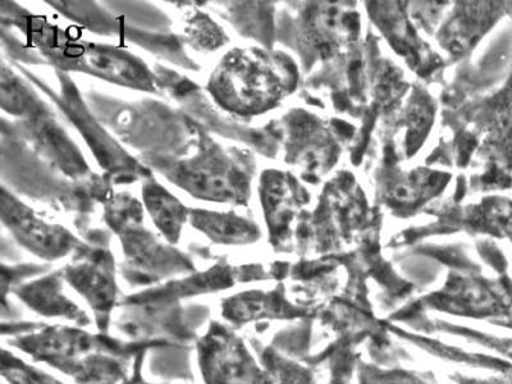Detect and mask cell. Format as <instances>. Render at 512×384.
I'll list each match as a JSON object with an SVG mask.
<instances>
[{
    "instance_id": "cell-1",
    "label": "cell",
    "mask_w": 512,
    "mask_h": 384,
    "mask_svg": "<svg viewBox=\"0 0 512 384\" xmlns=\"http://www.w3.org/2000/svg\"><path fill=\"white\" fill-rule=\"evenodd\" d=\"M9 344L32 359L59 370L77 384H123L131 361L164 341L123 342L108 333L91 335L82 327L15 324Z\"/></svg>"
},
{
    "instance_id": "cell-2",
    "label": "cell",
    "mask_w": 512,
    "mask_h": 384,
    "mask_svg": "<svg viewBox=\"0 0 512 384\" xmlns=\"http://www.w3.org/2000/svg\"><path fill=\"white\" fill-rule=\"evenodd\" d=\"M205 384H274L231 328L212 322L196 344Z\"/></svg>"
},
{
    "instance_id": "cell-3",
    "label": "cell",
    "mask_w": 512,
    "mask_h": 384,
    "mask_svg": "<svg viewBox=\"0 0 512 384\" xmlns=\"http://www.w3.org/2000/svg\"><path fill=\"white\" fill-rule=\"evenodd\" d=\"M63 276L93 310L99 332L108 333L118 303L112 259L104 251H95L68 265Z\"/></svg>"
},
{
    "instance_id": "cell-4",
    "label": "cell",
    "mask_w": 512,
    "mask_h": 384,
    "mask_svg": "<svg viewBox=\"0 0 512 384\" xmlns=\"http://www.w3.org/2000/svg\"><path fill=\"white\" fill-rule=\"evenodd\" d=\"M2 203L4 223L31 253L43 259L54 260L67 255L75 246L76 241L70 233L41 221L30 209L11 196L6 198L3 195Z\"/></svg>"
},
{
    "instance_id": "cell-5",
    "label": "cell",
    "mask_w": 512,
    "mask_h": 384,
    "mask_svg": "<svg viewBox=\"0 0 512 384\" xmlns=\"http://www.w3.org/2000/svg\"><path fill=\"white\" fill-rule=\"evenodd\" d=\"M15 294L31 310L43 317L64 319L82 328L91 324L89 315L63 294L59 274H50L39 281L17 287Z\"/></svg>"
},
{
    "instance_id": "cell-6",
    "label": "cell",
    "mask_w": 512,
    "mask_h": 384,
    "mask_svg": "<svg viewBox=\"0 0 512 384\" xmlns=\"http://www.w3.org/2000/svg\"><path fill=\"white\" fill-rule=\"evenodd\" d=\"M278 299L260 294H241L224 300L222 305L223 318L233 324L242 326L253 320L262 318H280L294 315L288 313Z\"/></svg>"
},
{
    "instance_id": "cell-7",
    "label": "cell",
    "mask_w": 512,
    "mask_h": 384,
    "mask_svg": "<svg viewBox=\"0 0 512 384\" xmlns=\"http://www.w3.org/2000/svg\"><path fill=\"white\" fill-rule=\"evenodd\" d=\"M145 201L160 230L172 242L177 241L186 217L182 205L168 192L155 185L146 189Z\"/></svg>"
},
{
    "instance_id": "cell-8",
    "label": "cell",
    "mask_w": 512,
    "mask_h": 384,
    "mask_svg": "<svg viewBox=\"0 0 512 384\" xmlns=\"http://www.w3.org/2000/svg\"><path fill=\"white\" fill-rule=\"evenodd\" d=\"M192 222L210 239L222 244H240L249 240L254 232L248 223L224 214L198 213L194 214Z\"/></svg>"
},
{
    "instance_id": "cell-9",
    "label": "cell",
    "mask_w": 512,
    "mask_h": 384,
    "mask_svg": "<svg viewBox=\"0 0 512 384\" xmlns=\"http://www.w3.org/2000/svg\"><path fill=\"white\" fill-rule=\"evenodd\" d=\"M2 373L9 384H64L8 351L3 352Z\"/></svg>"
},
{
    "instance_id": "cell-10",
    "label": "cell",
    "mask_w": 512,
    "mask_h": 384,
    "mask_svg": "<svg viewBox=\"0 0 512 384\" xmlns=\"http://www.w3.org/2000/svg\"><path fill=\"white\" fill-rule=\"evenodd\" d=\"M3 107L12 112H22L25 108L26 98L17 81L11 77L3 76L2 84Z\"/></svg>"
},
{
    "instance_id": "cell-11",
    "label": "cell",
    "mask_w": 512,
    "mask_h": 384,
    "mask_svg": "<svg viewBox=\"0 0 512 384\" xmlns=\"http://www.w3.org/2000/svg\"><path fill=\"white\" fill-rule=\"evenodd\" d=\"M363 384H425L413 376L402 373L370 372L364 374Z\"/></svg>"
}]
</instances>
